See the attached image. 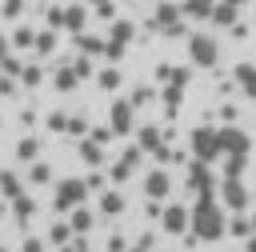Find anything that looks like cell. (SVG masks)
<instances>
[{"label":"cell","mask_w":256,"mask_h":252,"mask_svg":"<svg viewBox=\"0 0 256 252\" xmlns=\"http://www.w3.org/2000/svg\"><path fill=\"white\" fill-rule=\"evenodd\" d=\"M228 208H224V200L216 196V192H204V196H196V204H192V228H188V236L192 240H204V244H216V240H224L228 236V216H224Z\"/></svg>","instance_id":"6da1fadb"},{"label":"cell","mask_w":256,"mask_h":252,"mask_svg":"<svg viewBox=\"0 0 256 252\" xmlns=\"http://www.w3.org/2000/svg\"><path fill=\"white\" fill-rule=\"evenodd\" d=\"M88 180H80V176H64V180H56V188H52V208L60 212V216H68L72 208H80L84 200H88Z\"/></svg>","instance_id":"7a4b0ae2"},{"label":"cell","mask_w":256,"mask_h":252,"mask_svg":"<svg viewBox=\"0 0 256 252\" xmlns=\"http://www.w3.org/2000/svg\"><path fill=\"white\" fill-rule=\"evenodd\" d=\"M148 28L152 32H164V36H188L184 32V8L176 4V0H156V12H152V20H148Z\"/></svg>","instance_id":"3957f363"},{"label":"cell","mask_w":256,"mask_h":252,"mask_svg":"<svg viewBox=\"0 0 256 252\" xmlns=\"http://www.w3.org/2000/svg\"><path fill=\"white\" fill-rule=\"evenodd\" d=\"M184 40H188V60H192V68H216V60H220V40H216L212 32H188Z\"/></svg>","instance_id":"277c9868"},{"label":"cell","mask_w":256,"mask_h":252,"mask_svg":"<svg viewBox=\"0 0 256 252\" xmlns=\"http://www.w3.org/2000/svg\"><path fill=\"white\" fill-rule=\"evenodd\" d=\"M188 152L196 156V160H208V164H216L224 152H220V128H212V124H200V128H192L188 132Z\"/></svg>","instance_id":"5b68a950"},{"label":"cell","mask_w":256,"mask_h":252,"mask_svg":"<svg viewBox=\"0 0 256 252\" xmlns=\"http://www.w3.org/2000/svg\"><path fill=\"white\" fill-rule=\"evenodd\" d=\"M216 196L224 200L228 212H248V204H252V188L244 184V176H220Z\"/></svg>","instance_id":"8992f818"},{"label":"cell","mask_w":256,"mask_h":252,"mask_svg":"<svg viewBox=\"0 0 256 252\" xmlns=\"http://www.w3.org/2000/svg\"><path fill=\"white\" fill-rule=\"evenodd\" d=\"M184 180H188V192H196V196H204V192H216V188H220V180H216L212 164H208V160H196V156L184 164Z\"/></svg>","instance_id":"52a82bcc"},{"label":"cell","mask_w":256,"mask_h":252,"mask_svg":"<svg viewBox=\"0 0 256 252\" xmlns=\"http://www.w3.org/2000/svg\"><path fill=\"white\" fill-rule=\"evenodd\" d=\"M136 104H132V96H120V100H112V108H108V124H112V132L116 136H132L136 132Z\"/></svg>","instance_id":"ba28073f"},{"label":"cell","mask_w":256,"mask_h":252,"mask_svg":"<svg viewBox=\"0 0 256 252\" xmlns=\"http://www.w3.org/2000/svg\"><path fill=\"white\" fill-rule=\"evenodd\" d=\"M160 228H164L168 236H188V228H192V208H184V204H164Z\"/></svg>","instance_id":"9c48e42d"},{"label":"cell","mask_w":256,"mask_h":252,"mask_svg":"<svg viewBox=\"0 0 256 252\" xmlns=\"http://www.w3.org/2000/svg\"><path fill=\"white\" fill-rule=\"evenodd\" d=\"M144 156H148V152H144L140 144H128V148L120 152V160L112 164V172H108V176H112V184H120V180H128V176H132V172L140 168V160H144Z\"/></svg>","instance_id":"30bf717a"},{"label":"cell","mask_w":256,"mask_h":252,"mask_svg":"<svg viewBox=\"0 0 256 252\" xmlns=\"http://www.w3.org/2000/svg\"><path fill=\"white\" fill-rule=\"evenodd\" d=\"M220 152L228 156V152H252V136L240 128V124H224L220 128ZM220 156V160H224Z\"/></svg>","instance_id":"8fae6325"},{"label":"cell","mask_w":256,"mask_h":252,"mask_svg":"<svg viewBox=\"0 0 256 252\" xmlns=\"http://www.w3.org/2000/svg\"><path fill=\"white\" fill-rule=\"evenodd\" d=\"M172 192V176H168V168L164 164H156L148 176H144V196H152V200H164Z\"/></svg>","instance_id":"7c38bea8"},{"label":"cell","mask_w":256,"mask_h":252,"mask_svg":"<svg viewBox=\"0 0 256 252\" xmlns=\"http://www.w3.org/2000/svg\"><path fill=\"white\" fill-rule=\"evenodd\" d=\"M88 8H92L88 0L84 4H64V32H72V36L84 32L88 28Z\"/></svg>","instance_id":"4fadbf2b"},{"label":"cell","mask_w":256,"mask_h":252,"mask_svg":"<svg viewBox=\"0 0 256 252\" xmlns=\"http://www.w3.org/2000/svg\"><path fill=\"white\" fill-rule=\"evenodd\" d=\"M76 156H80L88 168H104V144H100V140H92V136L76 140Z\"/></svg>","instance_id":"5bb4252c"},{"label":"cell","mask_w":256,"mask_h":252,"mask_svg":"<svg viewBox=\"0 0 256 252\" xmlns=\"http://www.w3.org/2000/svg\"><path fill=\"white\" fill-rule=\"evenodd\" d=\"M76 84H80L76 64H56V68H52V88H56V92H76Z\"/></svg>","instance_id":"9a60e30c"},{"label":"cell","mask_w":256,"mask_h":252,"mask_svg":"<svg viewBox=\"0 0 256 252\" xmlns=\"http://www.w3.org/2000/svg\"><path fill=\"white\" fill-rule=\"evenodd\" d=\"M232 80H236V88L248 96V100H256V64L252 60H244V64H236V72H232Z\"/></svg>","instance_id":"2e32d148"},{"label":"cell","mask_w":256,"mask_h":252,"mask_svg":"<svg viewBox=\"0 0 256 252\" xmlns=\"http://www.w3.org/2000/svg\"><path fill=\"white\" fill-rule=\"evenodd\" d=\"M136 144H140L148 156H152L156 148H164V132H160V124H140V128H136Z\"/></svg>","instance_id":"e0dca14e"},{"label":"cell","mask_w":256,"mask_h":252,"mask_svg":"<svg viewBox=\"0 0 256 252\" xmlns=\"http://www.w3.org/2000/svg\"><path fill=\"white\" fill-rule=\"evenodd\" d=\"M96 208H100V216H120V212L128 208V200H124V192L104 188V192H100V200H96Z\"/></svg>","instance_id":"ac0fdd59"},{"label":"cell","mask_w":256,"mask_h":252,"mask_svg":"<svg viewBox=\"0 0 256 252\" xmlns=\"http://www.w3.org/2000/svg\"><path fill=\"white\" fill-rule=\"evenodd\" d=\"M76 240V228H72V220L64 216V220H52V228H48V244L52 248H64V244H72Z\"/></svg>","instance_id":"d6986e66"},{"label":"cell","mask_w":256,"mask_h":252,"mask_svg":"<svg viewBox=\"0 0 256 252\" xmlns=\"http://www.w3.org/2000/svg\"><path fill=\"white\" fill-rule=\"evenodd\" d=\"M8 208H12V216H16L20 224H28V220L36 216V196H32V192H20L16 200H8Z\"/></svg>","instance_id":"ffe728a7"},{"label":"cell","mask_w":256,"mask_h":252,"mask_svg":"<svg viewBox=\"0 0 256 252\" xmlns=\"http://www.w3.org/2000/svg\"><path fill=\"white\" fill-rule=\"evenodd\" d=\"M68 220H72L76 236H88V232L96 228V212H92V208H84V204H80V208H72V212H68Z\"/></svg>","instance_id":"44dd1931"},{"label":"cell","mask_w":256,"mask_h":252,"mask_svg":"<svg viewBox=\"0 0 256 252\" xmlns=\"http://www.w3.org/2000/svg\"><path fill=\"white\" fill-rule=\"evenodd\" d=\"M24 184H28V180H20L12 168H0V196H4V200H16V196L24 192Z\"/></svg>","instance_id":"7402d4cb"},{"label":"cell","mask_w":256,"mask_h":252,"mask_svg":"<svg viewBox=\"0 0 256 252\" xmlns=\"http://www.w3.org/2000/svg\"><path fill=\"white\" fill-rule=\"evenodd\" d=\"M36 36H40V32H36L32 24H16V28H12V48L32 52V48H36Z\"/></svg>","instance_id":"603a6c76"},{"label":"cell","mask_w":256,"mask_h":252,"mask_svg":"<svg viewBox=\"0 0 256 252\" xmlns=\"http://www.w3.org/2000/svg\"><path fill=\"white\" fill-rule=\"evenodd\" d=\"M180 100H184V84H180V80H168V84L160 88V104L168 108V116L180 108Z\"/></svg>","instance_id":"cb8c5ba5"},{"label":"cell","mask_w":256,"mask_h":252,"mask_svg":"<svg viewBox=\"0 0 256 252\" xmlns=\"http://www.w3.org/2000/svg\"><path fill=\"white\" fill-rule=\"evenodd\" d=\"M180 8H184V16H188V20H212L216 0H180Z\"/></svg>","instance_id":"d4e9b609"},{"label":"cell","mask_w":256,"mask_h":252,"mask_svg":"<svg viewBox=\"0 0 256 252\" xmlns=\"http://www.w3.org/2000/svg\"><path fill=\"white\" fill-rule=\"evenodd\" d=\"M76 48L88 52V56H104L108 40H104V36H92V32H76Z\"/></svg>","instance_id":"484cf974"},{"label":"cell","mask_w":256,"mask_h":252,"mask_svg":"<svg viewBox=\"0 0 256 252\" xmlns=\"http://www.w3.org/2000/svg\"><path fill=\"white\" fill-rule=\"evenodd\" d=\"M16 160H20V164L40 160V140H36V136H20V140H16Z\"/></svg>","instance_id":"4316f807"},{"label":"cell","mask_w":256,"mask_h":252,"mask_svg":"<svg viewBox=\"0 0 256 252\" xmlns=\"http://www.w3.org/2000/svg\"><path fill=\"white\" fill-rule=\"evenodd\" d=\"M236 4H228V0H216V8H212V24H220V28H232L236 24Z\"/></svg>","instance_id":"83f0119b"},{"label":"cell","mask_w":256,"mask_h":252,"mask_svg":"<svg viewBox=\"0 0 256 252\" xmlns=\"http://www.w3.org/2000/svg\"><path fill=\"white\" fill-rule=\"evenodd\" d=\"M120 84H124V76H120V68H116V64H108V68H100V72H96V88L116 92Z\"/></svg>","instance_id":"f1b7e54d"},{"label":"cell","mask_w":256,"mask_h":252,"mask_svg":"<svg viewBox=\"0 0 256 252\" xmlns=\"http://www.w3.org/2000/svg\"><path fill=\"white\" fill-rule=\"evenodd\" d=\"M108 40L132 44V40H136V24H128V20H112V28H108Z\"/></svg>","instance_id":"f546056e"},{"label":"cell","mask_w":256,"mask_h":252,"mask_svg":"<svg viewBox=\"0 0 256 252\" xmlns=\"http://www.w3.org/2000/svg\"><path fill=\"white\" fill-rule=\"evenodd\" d=\"M248 172V152H228L224 156V176H244Z\"/></svg>","instance_id":"4dcf8cb0"},{"label":"cell","mask_w":256,"mask_h":252,"mask_svg":"<svg viewBox=\"0 0 256 252\" xmlns=\"http://www.w3.org/2000/svg\"><path fill=\"white\" fill-rule=\"evenodd\" d=\"M56 32H60V28H44V32L36 36V48H32V52H36V56H52V52H56Z\"/></svg>","instance_id":"1f68e13d"},{"label":"cell","mask_w":256,"mask_h":252,"mask_svg":"<svg viewBox=\"0 0 256 252\" xmlns=\"http://www.w3.org/2000/svg\"><path fill=\"white\" fill-rule=\"evenodd\" d=\"M44 84V68L40 64H24V72H20V88H40Z\"/></svg>","instance_id":"d6a6232c"},{"label":"cell","mask_w":256,"mask_h":252,"mask_svg":"<svg viewBox=\"0 0 256 252\" xmlns=\"http://www.w3.org/2000/svg\"><path fill=\"white\" fill-rule=\"evenodd\" d=\"M48 180H52V168H48L44 160H32V164H28V184L36 188V184H48Z\"/></svg>","instance_id":"836d02e7"},{"label":"cell","mask_w":256,"mask_h":252,"mask_svg":"<svg viewBox=\"0 0 256 252\" xmlns=\"http://www.w3.org/2000/svg\"><path fill=\"white\" fill-rule=\"evenodd\" d=\"M228 232H232V236H252V216L232 212V216H228Z\"/></svg>","instance_id":"e575fe53"},{"label":"cell","mask_w":256,"mask_h":252,"mask_svg":"<svg viewBox=\"0 0 256 252\" xmlns=\"http://www.w3.org/2000/svg\"><path fill=\"white\" fill-rule=\"evenodd\" d=\"M88 132H92V124H88L84 116H68V132H64V136H72V140H84Z\"/></svg>","instance_id":"d590c367"},{"label":"cell","mask_w":256,"mask_h":252,"mask_svg":"<svg viewBox=\"0 0 256 252\" xmlns=\"http://www.w3.org/2000/svg\"><path fill=\"white\" fill-rule=\"evenodd\" d=\"M24 8H28V0H0V16L4 20H20Z\"/></svg>","instance_id":"8d00e7d4"},{"label":"cell","mask_w":256,"mask_h":252,"mask_svg":"<svg viewBox=\"0 0 256 252\" xmlns=\"http://www.w3.org/2000/svg\"><path fill=\"white\" fill-rule=\"evenodd\" d=\"M152 100H156V92H152L148 84H136V88H132V104H136V108H148Z\"/></svg>","instance_id":"74e56055"},{"label":"cell","mask_w":256,"mask_h":252,"mask_svg":"<svg viewBox=\"0 0 256 252\" xmlns=\"http://www.w3.org/2000/svg\"><path fill=\"white\" fill-rule=\"evenodd\" d=\"M44 24H48V28H60V32H64V4H52V8L44 12Z\"/></svg>","instance_id":"f35d334b"},{"label":"cell","mask_w":256,"mask_h":252,"mask_svg":"<svg viewBox=\"0 0 256 252\" xmlns=\"http://www.w3.org/2000/svg\"><path fill=\"white\" fill-rule=\"evenodd\" d=\"M72 64H76V72H80V80H88V76H96V64H92V56H88V52H80V56H76Z\"/></svg>","instance_id":"ab89813d"},{"label":"cell","mask_w":256,"mask_h":252,"mask_svg":"<svg viewBox=\"0 0 256 252\" xmlns=\"http://www.w3.org/2000/svg\"><path fill=\"white\" fill-rule=\"evenodd\" d=\"M104 56H108L112 64H120V60L128 56V44H120V40H108V48H104Z\"/></svg>","instance_id":"60d3db41"},{"label":"cell","mask_w":256,"mask_h":252,"mask_svg":"<svg viewBox=\"0 0 256 252\" xmlns=\"http://www.w3.org/2000/svg\"><path fill=\"white\" fill-rule=\"evenodd\" d=\"M84 180H88V188H92V192H104V188H108V180H112V176H104V172H100V168H92V172H88V176H84Z\"/></svg>","instance_id":"b9f144b4"},{"label":"cell","mask_w":256,"mask_h":252,"mask_svg":"<svg viewBox=\"0 0 256 252\" xmlns=\"http://www.w3.org/2000/svg\"><path fill=\"white\" fill-rule=\"evenodd\" d=\"M0 72H8V76H20V72H24V60H20V56H12V52H8V56H4V60H0Z\"/></svg>","instance_id":"7bdbcfd3"},{"label":"cell","mask_w":256,"mask_h":252,"mask_svg":"<svg viewBox=\"0 0 256 252\" xmlns=\"http://www.w3.org/2000/svg\"><path fill=\"white\" fill-rule=\"evenodd\" d=\"M16 92H20V76L0 72V96H16Z\"/></svg>","instance_id":"ee69618b"},{"label":"cell","mask_w":256,"mask_h":252,"mask_svg":"<svg viewBox=\"0 0 256 252\" xmlns=\"http://www.w3.org/2000/svg\"><path fill=\"white\" fill-rule=\"evenodd\" d=\"M48 248H52V244L40 240V236H24V240H20V252H48Z\"/></svg>","instance_id":"f6af8a7d"},{"label":"cell","mask_w":256,"mask_h":252,"mask_svg":"<svg viewBox=\"0 0 256 252\" xmlns=\"http://www.w3.org/2000/svg\"><path fill=\"white\" fill-rule=\"evenodd\" d=\"M48 128H52L56 136H64V132H68V116H64V112H48Z\"/></svg>","instance_id":"bcb514c9"},{"label":"cell","mask_w":256,"mask_h":252,"mask_svg":"<svg viewBox=\"0 0 256 252\" xmlns=\"http://www.w3.org/2000/svg\"><path fill=\"white\" fill-rule=\"evenodd\" d=\"M92 140H100V144H108V140H116V132H112V124H92V132H88Z\"/></svg>","instance_id":"7dc6e473"},{"label":"cell","mask_w":256,"mask_h":252,"mask_svg":"<svg viewBox=\"0 0 256 252\" xmlns=\"http://www.w3.org/2000/svg\"><path fill=\"white\" fill-rule=\"evenodd\" d=\"M92 8H96L100 20H116V4H112V0H100V4H92Z\"/></svg>","instance_id":"c3c4849f"},{"label":"cell","mask_w":256,"mask_h":252,"mask_svg":"<svg viewBox=\"0 0 256 252\" xmlns=\"http://www.w3.org/2000/svg\"><path fill=\"white\" fill-rule=\"evenodd\" d=\"M108 252H128V240L116 232V236H108Z\"/></svg>","instance_id":"681fc988"},{"label":"cell","mask_w":256,"mask_h":252,"mask_svg":"<svg viewBox=\"0 0 256 252\" xmlns=\"http://www.w3.org/2000/svg\"><path fill=\"white\" fill-rule=\"evenodd\" d=\"M172 76H176V68H172V64H160V68H156V80H160V84H168Z\"/></svg>","instance_id":"f907efd6"},{"label":"cell","mask_w":256,"mask_h":252,"mask_svg":"<svg viewBox=\"0 0 256 252\" xmlns=\"http://www.w3.org/2000/svg\"><path fill=\"white\" fill-rule=\"evenodd\" d=\"M60 252H88V244H84V236H76V240H72V244H64Z\"/></svg>","instance_id":"816d5d0a"},{"label":"cell","mask_w":256,"mask_h":252,"mask_svg":"<svg viewBox=\"0 0 256 252\" xmlns=\"http://www.w3.org/2000/svg\"><path fill=\"white\" fill-rule=\"evenodd\" d=\"M20 124H24V128H32V124H36V112H32V108H24V112H20Z\"/></svg>","instance_id":"f5cc1de1"},{"label":"cell","mask_w":256,"mask_h":252,"mask_svg":"<svg viewBox=\"0 0 256 252\" xmlns=\"http://www.w3.org/2000/svg\"><path fill=\"white\" fill-rule=\"evenodd\" d=\"M8 52H12V36H4V32H0V60H4Z\"/></svg>","instance_id":"db71d44e"},{"label":"cell","mask_w":256,"mask_h":252,"mask_svg":"<svg viewBox=\"0 0 256 252\" xmlns=\"http://www.w3.org/2000/svg\"><path fill=\"white\" fill-rule=\"evenodd\" d=\"M228 32H232V36H236V40H244V36H248V28H244V24H240V20H236V24H232V28H228Z\"/></svg>","instance_id":"11a10c76"},{"label":"cell","mask_w":256,"mask_h":252,"mask_svg":"<svg viewBox=\"0 0 256 252\" xmlns=\"http://www.w3.org/2000/svg\"><path fill=\"white\" fill-rule=\"evenodd\" d=\"M244 252H256V232H252V236H244Z\"/></svg>","instance_id":"9f6ffc18"},{"label":"cell","mask_w":256,"mask_h":252,"mask_svg":"<svg viewBox=\"0 0 256 252\" xmlns=\"http://www.w3.org/2000/svg\"><path fill=\"white\" fill-rule=\"evenodd\" d=\"M128 252H152V244H144V240H140V244H136V248H128Z\"/></svg>","instance_id":"6f0895ef"},{"label":"cell","mask_w":256,"mask_h":252,"mask_svg":"<svg viewBox=\"0 0 256 252\" xmlns=\"http://www.w3.org/2000/svg\"><path fill=\"white\" fill-rule=\"evenodd\" d=\"M228 4H236V8H244V4H248V0H228Z\"/></svg>","instance_id":"680465c9"},{"label":"cell","mask_w":256,"mask_h":252,"mask_svg":"<svg viewBox=\"0 0 256 252\" xmlns=\"http://www.w3.org/2000/svg\"><path fill=\"white\" fill-rule=\"evenodd\" d=\"M252 232H256V212H252Z\"/></svg>","instance_id":"91938a15"},{"label":"cell","mask_w":256,"mask_h":252,"mask_svg":"<svg viewBox=\"0 0 256 252\" xmlns=\"http://www.w3.org/2000/svg\"><path fill=\"white\" fill-rule=\"evenodd\" d=\"M0 252H12V248H4V244H0Z\"/></svg>","instance_id":"94428289"},{"label":"cell","mask_w":256,"mask_h":252,"mask_svg":"<svg viewBox=\"0 0 256 252\" xmlns=\"http://www.w3.org/2000/svg\"><path fill=\"white\" fill-rule=\"evenodd\" d=\"M88 4H100V0H88Z\"/></svg>","instance_id":"6125c7cd"},{"label":"cell","mask_w":256,"mask_h":252,"mask_svg":"<svg viewBox=\"0 0 256 252\" xmlns=\"http://www.w3.org/2000/svg\"><path fill=\"white\" fill-rule=\"evenodd\" d=\"M0 124H4V120H0Z\"/></svg>","instance_id":"be15d7a7"}]
</instances>
